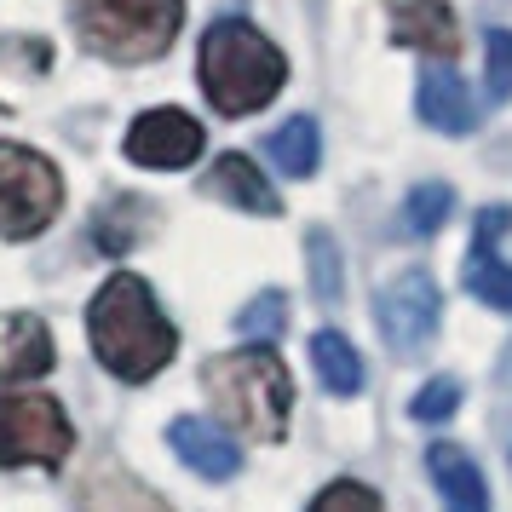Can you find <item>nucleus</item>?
Wrapping results in <instances>:
<instances>
[{"mask_svg": "<svg viewBox=\"0 0 512 512\" xmlns=\"http://www.w3.org/2000/svg\"><path fill=\"white\" fill-rule=\"evenodd\" d=\"M87 47L116 64H150L185 24V0H75Z\"/></svg>", "mask_w": 512, "mask_h": 512, "instance_id": "obj_4", "label": "nucleus"}, {"mask_svg": "<svg viewBox=\"0 0 512 512\" xmlns=\"http://www.w3.org/2000/svg\"><path fill=\"white\" fill-rule=\"evenodd\" d=\"M311 512H380V495L363 489V484H351V478H340V484H328L323 495H317Z\"/></svg>", "mask_w": 512, "mask_h": 512, "instance_id": "obj_24", "label": "nucleus"}, {"mask_svg": "<svg viewBox=\"0 0 512 512\" xmlns=\"http://www.w3.org/2000/svg\"><path fill=\"white\" fill-rule=\"evenodd\" d=\"M87 328H93L98 363L116 374V380H150V374H162V363H173V351H179V328L162 317L150 282L133 277V271H116V277L93 294Z\"/></svg>", "mask_w": 512, "mask_h": 512, "instance_id": "obj_1", "label": "nucleus"}, {"mask_svg": "<svg viewBox=\"0 0 512 512\" xmlns=\"http://www.w3.org/2000/svg\"><path fill=\"white\" fill-rule=\"evenodd\" d=\"M415 110H420V121H426V127H438V133H449V139L472 133V121H478L472 87H466L455 70H438V64H426V70H420Z\"/></svg>", "mask_w": 512, "mask_h": 512, "instance_id": "obj_11", "label": "nucleus"}, {"mask_svg": "<svg viewBox=\"0 0 512 512\" xmlns=\"http://www.w3.org/2000/svg\"><path fill=\"white\" fill-rule=\"evenodd\" d=\"M144 202H133V196H121V202H110V208L98 213V231H93V242L104 248V254H127L133 242H139V225L133 219H144Z\"/></svg>", "mask_w": 512, "mask_h": 512, "instance_id": "obj_20", "label": "nucleus"}, {"mask_svg": "<svg viewBox=\"0 0 512 512\" xmlns=\"http://www.w3.org/2000/svg\"><path fill=\"white\" fill-rule=\"evenodd\" d=\"M64 208V179L47 156H35L24 144H0V236L24 242L41 236Z\"/></svg>", "mask_w": 512, "mask_h": 512, "instance_id": "obj_5", "label": "nucleus"}, {"mask_svg": "<svg viewBox=\"0 0 512 512\" xmlns=\"http://www.w3.org/2000/svg\"><path fill=\"white\" fill-rule=\"evenodd\" d=\"M127 156L139 167H190L202 156V121L185 110H150L127 127Z\"/></svg>", "mask_w": 512, "mask_h": 512, "instance_id": "obj_8", "label": "nucleus"}, {"mask_svg": "<svg viewBox=\"0 0 512 512\" xmlns=\"http://www.w3.org/2000/svg\"><path fill=\"white\" fill-rule=\"evenodd\" d=\"M443 300H438V282L426 271H403V277L380 294V334L397 357H415L432 334H438Z\"/></svg>", "mask_w": 512, "mask_h": 512, "instance_id": "obj_7", "label": "nucleus"}, {"mask_svg": "<svg viewBox=\"0 0 512 512\" xmlns=\"http://www.w3.org/2000/svg\"><path fill=\"white\" fill-rule=\"evenodd\" d=\"M489 93L512 98V35H507V29H495V35H489Z\"/></svg>", "mask_w": 512, "mask_h": 512, "instance_id": "obj_25", "label": "nucleus"}, {"mask_svg": "<svg viewBox=\"0 0 512 512\" xmlns=\"http://www.w3.org/2000/svg\"><path fill=\"white\" fill-rule=\"evenodd\" d=\"M305 254H311V288H317V300L334 305L340 300V254H334V236L311 231L305 236Z\"/></svg>", "mask_w": 512, "mask_h": 512, "instance_id": "obj_21", "label": "nucleus"}, {"mask_svg": "<svg viewBox=\"0 0 512 512\" xmlns=\"http://www.w3.org/2000/svg\"><path fill=\"white\" fill-rule=\"evenodd\" d=\"M282 323H288V300H282L277 288H271V294H259V300L236 317V328H242L248 340H277Z\"/></svg>", "mask_w": 512, "mask_h": 512, "instance_id": "obj_23", "label": "nucleus"}, {"mask_svg": "<svg viewBox=\"0 0 512 512\" xmlns=\"http://www.w3.org/2000/svg\"><path fill=\"white\" fill-rule=\"evenodd\" d=\"M52 369V334L41 317H0V386H24Z\"/></svg>", "mask_w": 512, "mask_h": 512, "instance_id": "obj_12", "label": "nucleus"}, {"mask_svg": "<svg viewBox=\"0 0 512 512\" xmlns=\"http://www.w3.org/2000/svg\"><path fill=\"white\" fill-rule=\"evenodd\" d=\"M213 409L231 420L236 432H248L259 443H277L288 432V409H294V380L282 369V357L271 346H248L231 357H213L202 369Z\"/></svg>", "mask_w": 512, "mask_h": 512, "instance_id": "obj_3", "label": "nucleus"}, {"mask_svg": "<svg viewBox=\"0 0 512 512\" xmlns=\"http://www.w3.org/2000/svg\"><path fill=\"white\" fill-rule=\"evenodd\" d=\"M392 29L403 47H420L432 58H455L461 52V24L443 0H392Z\"/></svg>", "mask_w": 512, "mask_h": 512, "instance_id": "obj_13", "label": "nucleus"}, {"mask_svg": "<svg viewBox=\"0 0 512 512\" xmlns=\"http://www.w3.org/2000/svg\"><path fill=\"white\" fill-rule=\"evenodd\" d=\"M455 403H461V380H449V374H438V380H426L415 392V403H409V415L426 420V426H438V420L455 415Z\"/></svg>", "mask_w": 512, "mask_h": 512, "instance_id": "obj_22", "label": "nucleus"}, {"mask_svg": "<svg viewBox=\"0 0 512 512\" xmlns=\"http://www.w3.org/2000/svg\"><path fill=\"white\" fill-rule=\"evenodd\" d=\"M75 432L52 397H6L0 403V466H64Z\"/></svg>", "mask_w": 512, "mask_h": 512, "instance_id": "obj_6", "label": "nucleus"}, {"mask_svg": "<svg viewBox=\"0 0 512 512\" xmlns=\"http://www.w3.org/2000/svg\"><path fill=\"white\" fill-rule=\"evenodd\" d=\"M271 162H277V173H288V179H311L317 173V162H323V133H317V121L311 116H288L271 133Z\"/></svg>", "mask_w": 512, "mask_h": 512, "instance_id": "obj_17", "label": "nucleus"}, {"mask_svg": "<svg viewBox=\"0 0 512 512\" xmlns=\"http://www.w3.org/2000/svg\"><path fill=\"white\" fill-rule=\"evenodd\" d=\"M426 466H432V478H438L449 512H489L484 472L472 466L466 449H455V443H432V449H426Z\"/></svg>", "mask_w": 512, "mask_h": 512, "instance_id": "obj_14", "label": "nucleus"}, {"mask_svg": "<svg viewBox=\"0 0 512 512\" xmlns=\"http://www.w3.org/2000/svg\"><path fill=\"white\" fill-rule=\"evenodd\" d=\"M208 190L213 196H225V202H236V208H248V213H282L271 179H265L248 156H219L213 173H208Z\"/></svg>", "mask_w": 512, "mask_h": 512, "instance_id": "obj_15", "label": "nucleus"}, {"mask_svg": "<svg viewBox=\"0 0 512 512\" xmlns=\"http://www.w3.org/2000/svg\"><path fill=\"white\" fill-rule=\"evenodd\" d=\"M81 512H173V507H167L156 489H144L139 478L104 466V472H93L81 484Z\"/></svg>", "mask_w": 512, "mask_h": 512, "instance_id": "obj_16", "label": "nucleus"}, {"mask_svg": "<svg viewBox=\"0 0 512 512\" xmlns=\"http://www.w3.org/2000/svg\"><path fill=\"white\" fill-rule=\"evenodd\" d=\"M449 208H455V190L438 185V179H426V185H415L403 196V225L415 236H432L443 219H449Z\"/></svg>", "mask_w": 512, "mask_h": 512, "instance_id": "obj_19", "label": "nucleus"}, {"mask_svg": "<svg viewBox=\"0 0 512 512\" xmlns=\"http://www.w3.org/2000/svg\"><path fill=\"white\" fill-rule=\"evenodd\" d=\"M311 363H317V380H323L334 397H357L363 392V357L351 351L346 334H334V328L311 334Z\"/></svg>", "mask_w": 512, "mask_h": 512, "instance_id": "obj_18", "label": "nucleus"}, {"mask_svg": "<svg viewBox=\"0 0 512 512\" xmlns=\"http://www.w3.org/2000/svg\"><path fill=\"white\" fill-rule=\"evenodd\" d=\"M196 70H202V93H208V104L219 116H254V110H265L282 93L288 64L248 18H219L202 35Z\"/></svg>", "mask_w": 512, "mask_h": 512, "instance_id": "obj_2", "label": "nucleus"}, {"mask_svg": "<svg viewBox=\"0 0 512 512\" xmlns=\"http://www.w3.org/2000/svg\"><path fill=\"white\" fill-rule=\"evenodd\" d=\"M512 208H484L478 213V242L466 254V288L489 305V311H512V265L495 254V236H507Z\"/></svg>", "mask_w": 512, "mask_h": 512, "instance_id": "obj_9", "label": "nucleus"}, {"mask_svg": "<svg viewBox=\"0 0 512 512\" xmlns=\"http://www.w3.org/2000/svg\"><path fill=\"white\" fill-rule=\"evenodd\" d=\"M167 443L179 449V461H185L196 478H213V484L236 478V466H242L236 443L225 438V426H213V420H202V415L173 420V426H167Z\"/></svg>", "mask_w": 512, "mask_h": 512, "instance_id": "obj_10", "label": "nucleus"}]
</instances>
